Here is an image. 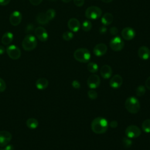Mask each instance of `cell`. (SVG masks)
Returning <instances> with one entry per match:
<instances>
[{
  "mask_svg": "<svg viewBox=\"0 0 150 150\" xmlns=\"http://www.w3.org/2000/svg\"><path fill=\"white\" fill-rule=\"evenodd\" d=\"M87 70L91 73H96L98 71V66L97 65V63H94V62H89L88 64H87Z\"/></svg>",
  "mask_w": 150,
  "mask_h": 150,
  "instance_id": "cb8c5ba5",
  "label": "cell"
},
{
  "mask_svg": "<svg viewBox=\"0 0 150 150\" xmlns=\"http://www.w3.org/2000/svg\"><path fill=\"white\" fill-rule=\"evenodd\" d=\"M125 134L129 138H136L141 134V130L137 125H130L125 129Z\"/></svg>",
  "mask_w": 150,
  "mask_h": 150,
  "instance_id": "52a82bcc",
  "label": "cell"
},
{
  "mask_svg": "<svg viewBox=\"0 0 150 150\" xmlns=\"http://www.w3.org/2000/svg\"><path fill=\"white\" fill-rule=\"evenodd\" d=\"M110 46L112 50L115 52H118L124 48V42L120 37L115 36L110 40Z\"/></svg>",
  "mask_w": 150,
  "mask_h": 150,
  "instance_id": "8992f818",
  "label": "cell"
},
{
  "mask_svg": "<svg viewBox=\"0 0 150 150\" xmlns=\"http://www.w3.org/2000/svg\"><path fill=\"white\" fill-rule=\"evenodd\" d=\"M125 107L131 114H137L140 109V103L138 98L134 96L128 97L125 102Z\"/></svg>",
  "mask_w": 150,
  "mask_h": 150,
  "instance_id": "7a4b0ae2",
  "label": "cell"
},
{
  "mask_svg": "<svg viewBox=\"0 0 150 150\" xmlns=\"http://www.w3.org/2000/svg\"><path fill=\"white\" fill-rule=\"evenodd\" d=\"M0 150H4V149H2V148H0Z\"/></svg>",
  "mask_w": 150,
  "mask_h": 150,
  "instance_id": "7dc6e473",
  "label": "cell"
},
{
  "mask_svg": "<svg viewBox=\"0 0 150 150\" xmlns=\"http://www.w3.org/2000/svg\"><path fill=\"white\" fill-rule=\"evenodd\" d=\"M45 13L49 21L53 20L56 16V11L54 9L52 8L49 9L47 11H46V12Z\"/></svg>",
  "mask_w": 150,
  "mask_h": 150,
  "instance_id": "4316f807",
  "label": "cell"
},
{
  "mask_svg": "<svg viewBox=\"0 0 150 150\" xmlns=\"http://www.w3.org/2000/svg\"><path fill=\"white\" fill-rule=\"evenodd\" d=\"M43 0H29L30 4L34 6H36L39 5Z\"/></svg>",
  "mask_w": 150,
  "mask_h": 150,
  "instance_id": "8d00e7d4",
  "label": "cell"
},
{
  "mask_svg": "<svg viewBox=\"0 0 150 150\" xmlns=\"http://www.w3.org/2000/svg\"><path fill=\"white\" fill-rule=\"evenodd\" d=\"M113 19V15L111 13L107 12L101 16V22L104 26H108L112 23Z\"/></svg>",
  "mask_w": 150,
  "mask_h": 150,
  "instance_id": "ffe728a7",
  "label": "cell"
},
{
  "mask_svg": "<svg viewBox=\"0 0 150 150\" xmlns=\"http://www.w3.org/2000/svg\"><path fill=\"white\" fill-rule=\"evenodd\" d=\"M35 34L36 38L41 42H46L48 39V33L47 30L42 26H39L35 29Z\"/></svg>",
  "mask_w": 150,
  "mask_h": 150,
  "instance_id": "8fae6325",
  "label": "cell"
},
{
  "mask_svg": "<svg viewBox=\"0 0 150 150\" xmlns=\"http://www.w3.org/2000/svg\"><path fill=\"white\" fill-rule=\"evenodd\" d=\"M6 85L5 81L0 77V92H4L6 90Z\"/></svg>",
  "mask_w": 150,
  "mask_h": 150,
  "instance_id": "1f68e13d",
  "label": "cell"
},
{
  "mask_svg": "<svg viewBox=\"0 0 150 150\" xmlns=\"http://www.w3.org/2000/svg\"><path fill=\"white\" fill-rule=\"evenodd\" d=\"M67 26L72 32H76L79 30L81 25L79 21L75 18H70L67 22Z\"/></svg>",
  "mask_w": 150,
  "mask_h": 150,
  "instance_id": "9a60e30c",
  "label": "cell"
},
{
  "mask_svg": "<svg viewBox=\"0 0 150 150\" xmlns=\"http://www.w3.org/2000/svg\"><path fill=\"white\" fill-rule=\"evenodd\" d=\"M101 1H103V2H105V3H110V2L112 1V0H101Z\"/></svg>",
  "mask_w": 150,
  "mask_h": 150,
  "instance_id": "ee69618b",
  "label": "cell"
},
{
  "mask_svg": "<svg viewBox=\"0 0 150 150\" xmlns=\"http://www.w3.org/2000/svg\"><path fill=\"white\" fill-rule=\"evenodd\" d=\"M121 36L124 39L130 40L134 38L135 36V31L131 27H126L122 30Z\"/></svg>",
  "mask_w": 150,
  "mask_h": 150,
  "instance_id": "4fadbf2b",
  "label": "cell"
},
{
  "mask_svg": "<svg viewBox=\"0 0 150 150\" xmlns=\"http://www.w3.org/2000/svg\"><path fill=\"white\" fill-rule=\"evenodd\" d=\"M87 95L89 98H90L91 100H95L97 98V96H98L97 93L93 89H91L88 91Z\"/></svg>",
  "mask_w": 150,
  "mask_h": 150,
  "instance_id": "4dcf8cb0",
  "label": "cell"
},
{
  "mask_svg": "<svg viewBox=\"0 0 150 150\" xmlns=\"http://www.w3.org/2000/svg\"><path fill=\"white\" fill-rule=\"evenodd\" d=\"M145 87L150 90V76L149 77H148L145 82Z\"/></svg>",
  "mask_w": 150,
  "mask_h": 150,
  "instance_id": "f35d334b",
  "label": "cell"
},
{
  "mask_svg": "<svg viewBox=\"0 0 150 150\" xmlns=\"http://www.w3.org/2000/svg\"><path fill=\"white\" fill-rule=\"evenodd\" d=\"M74 5L78 7L82 6L84 4V0H73Z\"/></svg>",
  "mask_w": 150,
  "mask_h": 150,
  "instance_id": "e575fe53",
  "label": "cell"
},
{
  "mask_svg": "<svg viewBox=\"0 0 150 150\" xmlns=\"http://www.w3.org/2000/svg\"><path fill=\"white\" fill-rule=\"evenodd\" d=\"M22 15L19 11H15L9 16V22L13 26H17L22 21Z\"/></svg>",
  "mask_w": 150,
  "mask_h": 150,
  "instance_id": "7c38bea8",
  "label": "cell"
},
{
  "mask_svg": "<svg viewBox=\"0 0 150 150\" xmlns=\"http://www.w3.org/2000/svg\"><path fill=\"white\" fill-rule=\"evenodd\" d=\"M81 28L84 32H88L92 28V23L89 20H85L81 25Z\"/></svg>",
  "mask_w": 150,
  "mask_h": 150,
  "instance_id": "d4e9b609",
  "label": "cell"
},
{
  "mask_svg": "<svg viewBox=\"0 0 150 150\" xmlns=\"http://www.w3.org/2000/svg\"><path fill=\"white\" fill-rule=\"evenodd\" d=\"M74 37V34L71 31H66L62 35L63 39L66 41H69L72 39Z\"/></svg>",
  "mask_w": 150,
  "mask_h": 150,
  "instance_id": "f1b7e54d",
  "label": "cell"
},
{
  "mask_svg": "<svg viewBox=\"0 0 150 150\" xmlns=\"http://www.w3.org/2000/svg\"><path fill=\"white\" fill-rule=\"evenodd\" d=\"M5 51L6 49H5V47L3 46H0V55L3 54Z\"/></svg>",
  "mask_w": 150,
  "mask_h": 150,
  "instance_id": "7bdbcfd3",
  "label": "cell"
},
{
  "mask_svg": "<svg viewBox=\"0 0 150 150\" xmlns=\"http://www.w3.org/2000/svg\"><path fill=\"white\" fill-rule=\"evenodd\" d=\"M100 82L101 80L100 77L96 74L90 75L87 80V86L91 89H95L99 87Z\"/></svg>",
  "mask_w": 150,
  "mask_h": 150,
  "instance_id": "9c48e42d",
  "label": "cell"
},
{
  "mask_svg": "<svg viewBox=\"0 0 150 150\" xmlns=\"http://www.w3.org/2000/svg\"><path fill=\"white\" fill-rule=\"evenodd\" d=\"M11 134L7 131H0V146L4 147L7 145L12 139Z\"/></svg>",
  "mask_w": 150,
  "mask_h": 150,
  "instance_id": "30bf717a",
  "label": "cell"
},
{
  "mask_svg": "<svg viewBox=\"0 0 150 150\" xmlns=\"http://www.w3.org/2000/svg\"><path fill=\"white\" fill-rule=\"evenodd\" d=\"M36 21L40 25H46L49 22L45 13L43 12L39 13L36 16Z\"/></svg>",
  "mask_w": 150,
  "mask_h": 150,
  "instance_id": "7402d4cb",
  "label": "cell"
},
{
  "mask_svg": "<svg viewBox=\"0 0 150 150\" xmlns=\"http://www.w3.org/2000/svg\"><path fill=\"white\" fill-rule=\"evenodd\" d=\"M122 81V77L119 74H115L110 79V86L113 88H118L121 86Z\"/></svg>",
  "mask_w": 150,
  "mask_h": 150,
  "instance_id": "2e32d148",
  "label": "cell"
},
{
  "mask_svg": "<svg viewBox=\"0 0 150 150\" xmlns=\"http://www.w3.org/2000/svg\"><path fill=\"white\" fill-rule=\"evenodd\" d=\"M142 129L146 133L150 132V119H146L143 121Z\"/></svg>",
  "mask_w": 150,
  "mask_h": 150,
  "instance_id": "484cf974",
  "label": "cell"
},
{
  "mask_svg": "<svg viewBox=\"0 0 150 150\" xmlns=\"http://www.w3.org/2000/svg\"><path fill=\"white\" fill-rule=\"evenodd\" d=\"M33 29V25H32V24H29L27 26L26 29V32H29L31 30H32Z\"/></svg>",
  "mask_w": 150,
  "mask_h": 150,
  "instance_id": "60d3db41",
  "label": "cell"
},
{
  "mask_svg": "<svg viewBox=\"0 0 150 150\" xmlns=\"http://www.w3.org/2000/svg\"><path fill=\"white\" fill-rule=\"evenodd\" d=\"M122 144H123L124 146L126 148H129L131 146L132 144V142L131 138H129L127 137H124L122 138Z\"/></svg>",
  "mask_w": 150,
  "mask_h": 150,
  "instance_id": "f546056e",
  "label": "cell"
},
{
  "mask_svg": "<svg viewBox=\"0 0 150 150\" xmlns=\"http://www.w3.org/2000/svg\"><path fill=\"white\" fill-rule=\"evenodd\" d=\"M145 92H146V88L142 85H140L138 86L136 89V95L138 97L143 96L145 94Z\"/></svg>",
  "mask_w": 150,
  "mask_h": 150,
  "instance_id": "83f0119b",
  "label": "cell"
},
{
  "mask_svg": "<svg viewBox=\"0 0 150 150\" xmlns=\"http://www.w3.org/2000/svg\"><path fill=\"white\" fill-rule=\"evenodd\" d=\"M49 85V81L47 79L44 77H41L38 79L35 83V86L36 88L39 90H45Z\"/></svg>",
  "mask_w": 150,
  "mask_h": 150,
  "instance_id": "d6986e66",
  "label": "cell"
},
{
  "mask_svg": "<svg viewBox=\"0 0 150 150\" xmlns=\"http://www.w3.org/2000/svg\"><path fill=\"white\" fill-rule=\"evenodd\" d=\"M11 0H0V5L2 6H5L7 5L9 2Z\"/></svg>",
  "mask_w": 150,
  "mask_h": 150,
  "instance_id": "ab89813d",
  "label": "cell"
},
{
  "mask_svg": "<svg viewBox=\"0 0 150 150\" xmlns=\"http://www.w3.org/2000/svg\"><path fill=\"white\" fill-rule=\"evenodd\" d=\"M49 1H56V0H49Z\"/></svg>",
  "mask_w": 150,
  "mask_h": 150,
  "instance_id": "bcb514c9",
  "label": "cell"
},
{
  "mask_svg": "<svg viewBox=\"0 0 150 150\" xmlns=\"http://www.w3.org/2000/svg\"><path fill=\"white\" fill-rule=\"evenodd\" d=\"M63 2H64V3H69V2H70L71 0H62Z\"/></svg>",
  "mask_w": 150,
  "mask_h": 150,
  "instance_id": "f6af8a7d",
  "label": "cell"
},
{
  "mask_svg": "<svg viewBox=\"0 0 150 150\" xmlns=\"http://www.w3.org/2000/svg\"><path fill=\"white\" fill-rule=\"evenodd\" d=\"M84 14L87 19L96 20L101 17L102 15V11L98 6H90L86 9Z\"/></svg>",
  "mask_w": 150,
  "mask_h": 150,
  "instance_id": "5b68a950",
  "label": "cell"
},
{
  "mask_svg": "<svg viewBox=\"0 0 150 150\" xmlns=\"http://www.w3.org/2000/svg\"><path fill=\"white\" fill-rule=\"evenodd\" d=\"M91 128L95 134H102L107 131L108 128V122L105 118L98 117L91 121Z\"/></svg>",
  "mask_w": 150,
  "mask_h": 150,
  "instance_id": "6da1fadb",
  "label": "cell"
},
{
  "mask_svg": "<svg viewBox=\"0 0 150 150\" xmlns=\"http://www.w3.org/2000/svg\"><path fill=\"white\" fill-rule=\"evenodd\" d=\"M98 31H99V33L101 35H103V34H105L106 33L107 31V28L105 27V26H102L101 27L99 28V29H98Z\"/></svg>",
  "mask_w": 150,
  "mask_h": 150,
  "instance_id": "d590c367",
  "label": "cell"
},
{
  "mask_svg": "<svg viewBox=\"0 0 150 150\" xmlns=\"http://www.w3.org/2000/svg\"><path fill=\"white\" fill-rule=\"evenodd\" d=\"M6 52L8 56L13 60H17L21 56V51L20 49L14 45H11L8 46L6 49Z\"/></svg>",
  "mask_w": 150,
  "mask_h": 150,
  "instance_id": "ba28073f",
  "label": "cell"
},
{
  "mask_svg": "<svg viewBox=\"0 0 150 150\" xmlns=\"http://www.w3.org/2000/svg\"><path fill=\"white\" fill-rule=\"evenodd\" d=\"M26 124L27 127H28L30 129H36L39 125L38 121L34 118H30L26 120Z\"/></svg>",
  "mask_w": 150,
  "mask_h": 150,
  "instance_id": "603a6c76",
  "label": "cell"
},
{
  "mask_svg": "<svg viewBox=\"0 0 150 150\" xmlns=\"http://www.w3.org/2000/svg\"><path fill=\"white\" fill-rule=\"evenodd\" d=\"M118 32V29L117 27L112 26L111 27L110 29V33L112 35H116Z\"/></svg>",
  "mask_w": 150,
  "mask_h": 150,
  "instance_id": "836d02e7",
  "label": "cell"
},
{
  "mask_svg": "<svg viewBox=\"0 0 150 150\" xmlns=\"http://www.w3.org/2000/svg\"><path fill=\"white\" fill-rule=\"evenodd\" d=\"M101 76L103 78V79H109L112 73V70L111 67L107 64H104L103 65L101 69H100V71Z\"/></svg>",
  "mask_w": 150,
  "mask_h": 150,
  "instance_id": "ac0fdd59",
  "label": "cell"
},
{
  "mask_svg": "<svg viewBox=\"0 0 150 150\" xmlns=\"http://www.w3.org/2000/svg\"><path fill=\"white\" fill-rule=\"evenodd\" d=\"M74 59L80 63H87L91 58L90 51L86 48H79L76 49L73 54Z\"/></svg>",
  "mask_w": 150,
  "mask_h": 150,
  "instance_id": "3957f363",
  "label": "cell"
},
{
  "mask_svg": "<svg viewBox=\"0 0 150 150\" xmlns=\"http://www.w3.org/2000/svg\"><path fill=\"white\" fill-rule=\"evenodd\" d=\"M38 42L36 37L31 34L27 35L22 40V46L26 51H31L36 48Z\"/></svg>",
  "mask_w": 150,
  "mask_h": 150,
  "instance_id": "277c9868",
  "label": "cell"
},
{
  "mask_svg": "<svg viewBox=\"0 0 150 150\" xmlns=\"http://www.w3.org/2000/svg\"><path fill=\"white\" fill-rule=\"evenodd\" d=\"M107 51V46L103 43H100L96 45L93 48L94 54L98 57L104 55Z\"/></svg>",
  "mask_w": 150,
  "mask_h": 150,
  "instance_id": "5bb4252c",
  "label": "cell"
},
{
  "mask_svg": "<svg viewBox=\"0 0 150 150\" xmlns=\"http://www.w3.org/2000/svg\"><path fill=\"white\" fill-rule=\"evenodd\" d=\"M13 35L11 32H5L1 39L2 43L5 45H9L13 40Z\"/></svg>",
  "mask_w": 150,
  "mask_h": 150,
  "instance_id": "44dd1931",
  "label": "cell"
},
{
  "mask_svg": "<svg viewBox=\"0 0 150 150\" xmlns=\"http://www.w3.org/2000/svg\"><path fill=\"white\" fill-rule=\"evenodd\" d=\"M4 149V150H13V146L12 145L8 144L5 146V148Z\"/></svg>",
  "mask_w": 150,
  "mask_h": 150,
  "instance_id": "b9f144b4",
  "label": "cell"
},
{
  "mask_svg": "<svg viewBox=\"0 0 150 150\" xmlns=\"http://www.w3.org/2000/svg\"><path fill=\"white\" fill-rule=\"evenodd\" d=\"M110 126L112 128H115L118 126V122L117 121L115 120H112L110 122Z\"/></svg>",
  "mask_w": 150,
  "mask_h": 150,
  "instance_id": "74e56055",
  "label": "cell"
},
{
  "mask_svg": "<svg viewBox=\"0 0 150 150\" xmlns=\"http://www.w3.org/2000/svg\"><path fill=\"white\" fill-rule=\"evenodd\" d=\"M138 55L142 60H147L150 57V50L148 47L142 46L138 49Z\"/></svg>",
  "mask_w": 150,
  "mask_h": 150,
  "instance_id": "e0dca14e",
  "label": "cell"
},
{
  "mask_svg": "<svg viewBox=\"0 0 150 150\" xmlns=\"http://www.w3.org/2000/svg\"><path fill=\"white\" fill-rule=\"evenodd\" d=\"M71 86L73 88H76V89H79L80 88V83L78 80H74L71 82Z\"/></svg>",
  "mask_w": 150,
  "mask_h": 150,
  "instance_id": "d6a6232c",
  "label": "cell"
}]
</instances>
